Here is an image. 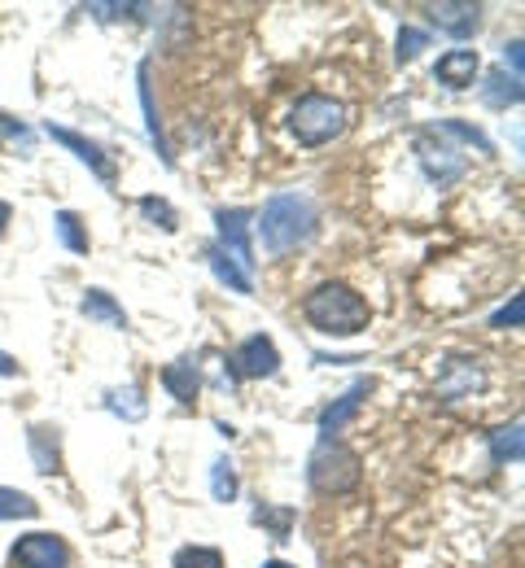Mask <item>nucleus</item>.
Segmentation results:
<instances>
[{
    "label": "nucleus",
    "mask_w": 525,
    "mask_h": 568,
    "mask_svg": "<svg viewBox=\"0 0 525 568\" xmlns=\"http://www.w3.org/2000/svg\"><path fill=\"white\" fill-rule=\"evenodd\" d=\"M302 315H306V324H311L315 333H324V337H355V333H364L368 320H373L368 302H364L355 288H346V284H337V281L315 284V288L302 297Z\"/></svg>",
    "instance_id": "f257e3e1"
},
{
    "label": "nucleus",
    "mask_w": 525,
    "mask_h": 568,
    "mask_svg": "<svg viewBox=\"0 0 525 568\" xmlns=\"http://www.w3.org/2000/svg\"><path fill=\"white\" fill-rule=\"evenodd\" d=\"M504 62L513 67V79H522V44H517V40L504 49Z\"/></svg>",
    "instance_id": "2f4dec72"
},
{
    "label": "nucleus",
    "mask_w": 525,
    "mask_h": 568,
    "mask_svg": "<svg viewBox=\"0 0 525 568\" xmlns=\"http://www.w3.org/2000/svg\"><path fill=\"white\" fill-rule=\"evenodd\" d=\"M58 236H62V245H67L71 254H88V232H83V223H79L75 211L58 214Z\"/></svg>",
    "instance_id": "5701e85b"
},
{
    "label": "nucleus",
    "mask_w": 525,
    "mask_h": 568,
    "mask_svg": "<svg viewBox=\"0 0 525 568\" xmlns=\"http://www.w3.org/2000/svg\"><path fill=\"white\" fill-rule=\"evenodd\" d=\"M290 128H294L299 144L320 149V144L337 141V136L346 132V105H342V101H333V97L311 92V97H302L299 105H294Z\"/></svg>",
    "instance_id": "20e7f679"
},
{
    "label": "nucleus",
    "mask_w": 525,
    "mask_h": 568,
    "mask_svg": "<svg viewBox=\"0 0 525 568\" xmlns=\"http://www.w3.org/2000/svg\"><path fill=\"white\" fill-rule=\"evenodd\" d=\"M175 568H224V556L215 547H180Z\"/></svg>",
    "instance_id": "b1692460"
},
{
    "label": "nucleus",
    "mask_w": 525,
    "mask_h": 568,
    "mask_svg": "<svg viewBox=\"0 0 525 568\" xmlns=\"http://www.w3.org/2000/svg\"><path fill=\"white\" fill-rule=\"evenodd\" d=\"M522 420H513V425L495 428L491 433V450H495V464H517L522 459Z\"/></svg>",
    "instance_id": "6ab92c4d"
},
{
    "label": "nucleus",
    "mask_w": 525,
    "mask_h": 568,
    "mask_svg": "<svg viewBox=\"0 0 525 568\" xmlns=\"http://www.w3.org/2000/svg\"><path fill=\"white\" fill-rule=\"evenodd\" d=\"M522 320H525V297L517 293L504 311H495V315H491V328H522Z\"/></svg>",
    "instance_id": "c756f323"
},
{
    "label": "nucleus",
    "mask_w": 525,
    "mask_h": 568,
    "mask_svg": "<svg viewBox=\"0 0 525 568\" xmlns=\"http://www.w3.org/2000/svg\"><path fill=\"white\" fill-rule=\"evenodd\" d=\"M220 250L250 276L254 272V245H250V211H220Z\"/></svg>",
    "instance_id": "423d86ee"
},
{
    "label": "nucleus",
    "mask_w": 525,
    "mask_h": 568,
    "mask_svg": "<svg viewBox=\"0 0 525 568\" xmlns=\"http://www.w3.org/2000/svg\"><path fill=\"white\" fill-rule=\"evenodd\" d=\"M79 311H83L88 320L110 324V328H128V311H123L105 288H88V293H83V302H79Z\"/></svg>",
    "instance_id": "dca6fc26"
},
{
    "label": "nucleus",
    "mask_w": 525,
    "mask_h": 568,
    "mask_svg": "<svg viewBox=\"0 0 525 568\" xmlns=\"http://www.w3.org/2000/svg\"><path fill=\"white\" fill-rule=\"evenodd\" d=\"M482 385H486V372L477 367V358H447L443 363V376H438V398L455 403V398H468Z\"/></svg>",
    "instance_id": "6e6552de"
},
{
    "label": "nucleus",
    "mask_w": 525,
    "mask_h": 568,
    "mask_svg": "<svg viewBox=\"0 0 525 568\" xmlns=\"http://www.w3.org/2000/svg\"><path fill=\"white\" fill-rule=\"evenodd\" d=\"M44 132H49V136H53V141H58V144H67V149H75V158H79V162H83V166H88V171H92V175H101L105 184H114V162L105 158V149H101V144H97V141H88V136H79V132H71V128H53V123H49Z\"/></svg>",
    "instance_id": "1a4fd4ad"
},
{
    "label": "nucleus",
    "mask_w": 525,
    "mask_h": 568,
    "mask_svg": "<svg viewBox=\"0 0 525 568\" xmlns=\"http://www.w3.org/2000/svg\"><path fill=\"white\" fill-rule=\"evenodd\" d=\"M9 568H71V547L58 534H27L13 542Z\"/></svg>",
    "instance_id": "39448f33"
},
{
    "label": "nucleus",
    "mask_w": 525,
    "mask_h": 568,
    "mask_svg": "<svg viewBox=\"0 0 525 568\" xmlns=\"http://www.w3.org/2000/svg\"><path fill=\"white\" fill-rule=\"evenodd\" d=\"M105 407H110L114 416H123V420H141V416H145V403H141V389H137V385L114 389V394L105 398Z\"/></svg>",
    "instance_id": "4be33fe9"
},
{
    "label": "nucleus",
    "mask_w": 525,
    "mask_h": 568,
    "mask_svg": "<svg viewBox=\"0 0 525 568\" xmlns=\"http://www.w3.org/2000/svg\"><path fill=\"white\" fill-rule=\"evenodd\" d=\"M254 520H259V525H272V534H276V538H290L294 511H290V507H281V511H272V507H259V511H254Z\"/></svg>",
    "instance_id": "c85d7f7f"
},
{
    "label": "nucleus",
    "mask_w": 525,
    "mask_h": 568,
    "mask_svg": "<svg viewBox=\"0 0 525 568\" xmlns=\"http://www.w3.org/2000/svg\"><path fill=\"white\" fill-rule=\"evenodd\" d=\"M276 367H281V355H276L272 337H263V333L245 337V342L232 351V372H236V376H276Z\"/></svg>",
    "instance_id": "0eeeda50"
},
{
    "label": "nucleus",
    "mask_w": 525,
    "mask_h": 568,
    "mask_svg": "<svg viewBox=\"0 0 525 568\" xmlns=\"http://www.w3.org/2000/svg\"><path fill=\"white\" fill-rule=\"evenodd\" d=\"M416 153H421V166H425V175L438 184V189H447V184H455L460 175H464V158L455 153V149H447V144H430V136H421V144H416Z\"/></svg>",
    "instance_id": "9d476101"
},
{
    "label": "nucleus",
    "mask_w": 525,
    "mask_h": 568,
    "mask_svg": "<svg viewBox=\"0 0 525 568\" xmlns=\"http://www.w3.org/2000/svg\"><path fill=\"white\" fill-rule=\"evenodd\" d=\"M434 132H447V136H460L464 144H477L482 153H491V141H486V136H482L477 128H468V123H438Z\"/></svg>",
    "instance_id": "7c9ffc66"
},
{
    "label": "nucleus",
    "mask_w": 525,
    "mask_h": 568,
    "mask_svg": "<svg viewBox=\"0 0 525 568\" xmlns=\"http://www.w3.org/2000/svg\"><path fill=\"white\" fill-rule=\"evenodd\" d=\"M137 206H141V214H145L150 223L166 227V232H175V211H171V202H162V197H141Z\"/></svg>",
    "instance_id": "bb28decb"
},
{
    "label": "nucleus",
    "mask_w": 525,
    "mask_h": 568,
    "mask_svg": "<svg viewBox=\"0 0 525 568\" xmlns=\"http://www.w3.org/2000/svg\"><path fill=\"white\" fill-rule=\"evenodd\" d=\"M141 105H145V123H150V141L158 144L162 162L171 166V149L162 141V123H158V110H153V92H150V67H141Z\"/></svg>",
    "instance_id": "412c9836"
},
{
    "label": "nucleus",
    "mask_w": 525,
    "mask_h": 568,
    "mask_svg": "<svg viewBox=\"0 0 525 568\" xmlns=\"http://www.w3.org/2000/svg\"><path fill=\"white\" fill-rule=\"evenodd\" d=\"M430 22L447 36H473L477 22H482V9L477 4H464V0H443V4H430Z\"/></svg>",
    "instance_id": "9b49d317"
},
{
    "label": "nucleus",
    "mask_w": 525,
    "mask_h": 568,
    "mask_svg": "<svg viewBox=\"0 0 525 568\" xmlns=\"http://www.w3.org/2000/svg\"><path fill=\"white\" fill-rule=\"evenodd\" d=\"M368 389H373V381H355V385H351V389H346V394H342V398H337V403H333V407L320 416V433H324V437L342 433V428H346V420H351V416L364 407Z\"/></svg>",
    "instance_id": "ddd939ff"
},
{
    "label": "nucleus",
    "mask_w": 525,
    "mask_h": 568,
    "mask_svg": "<svg viewBox=\"0 0 525 568\" xmlns=\"http://www.w3.org/2000/svg\"><path fill=\"white\" fill-rule=\"evenodd\" d=\"M162 385H166V394L175 398V403H193L198 398V385H202V376H198V363L193 358H175L171 367H162Z\"/></svg>",
    "instance_id": "4468645a"
},
{
    "label": "nucleus",
    "mask_w": 525,
    "mask_h": 568,
    "mask_svg": "<svg viewBox=\"0 0 525 568\" xmlns=\"http://www.w3.org/2000/svg\"><path fill=\"white\" fill-rule=\"evenodd\" d=\"M0 376H18V358L4 355V351H0Z\"/></svg>",
    "instance_id": "473e14b6"
},
{
    "label": "nucleus",
    "mask_w": 525,
    "mask_h": 568,
    "mask_svg": "<svg viewBox=\"0 0 525 568\" xmlns=\"http://www.w3.org/2000/svg\"><path fill=\"white\" fill-rule=\"evenodd\" d=\"M421 49H430V36L416 31V27H403V31H398V49H394V58H398V62H416Z\"/></svg>",
    "instance_id": "a878e982"
},
{
    "label": "nucleus",
    "mask_w": 525,
    "mask_h": 568,
    "mask_svg": "<svg viewBox=\"0 0 525 568\" xmlns=\"http://www.w3.org/2000/svg\"><path fill=\"white\" fill-rule=\"evenodd\" d=\"M259 232H263V250L272 258H281V254H290V250H299V245L311 241V232H315V206L306 197H299V193H281V197H272L263 206Z\"/></svg>",
    "instance_id": "f03ea898"
},
{
    "label": "nucleus",
    "mask_w": 525,
    "mask_h": 568,
    "mask_svg": "<svg viewBox=\"0 0 525 568\" xmlns=\"http://www.w3.org/2000/svg\"><path fill=\"white\" fill-rule=\"evenodd\" d=\"M482 97H486V105H495V110H508V105H517V101H522V79L495 71L491 79H486Z\"/></svg>",
    "instance_id": "a211bd4d"
},
{
    "label": "nucleus",
    "mask_w": 525,
    "mask_h": 568,
    "mask_svg": "<svg viewBox=\"0 0 525 568\" xmlns=\"http://www.w3.org/2000/svg\"><path fill=\"white\" fill-rule=\"evenodd\" d=\"M360 477H364L360 455L337 437H320V446L311 450V464H306V481L320 495H351L360 486Z\"/></svg>",
    "instance_id": "7ed1b4c3"
},
{
    "label": "nucleus",
    "mask_w": 525,
    "mask_h": 568,
    "mask_svg": "<svg viewBox=\"0 0 525 568\" xmlns=\"http://www.w3.org/2000/svg\"><path fill=\"white\" fill-rule=\"evenodd\" d=\"M0 144H9V149H22V153H31V128H22V123H13V119H0Z\"/></svg>",
    "instance_id": "cd10ccee"
},
{
    "label": "nucleus",
    "mask_w": 525,
    "mask_h": 568,
    "mask_svg": "<svg viewBox=\"0 0 525 568\" xmlns=\"http://www.w3.org/2000/svg\"><path fill=\"white\" fill-rule=\"evenodd\" d=\"M36 511H40V503H36L31 495L0 486V520H31Z\"/></svg>",
    "instance_id": "aec40b11"
},
{
    "label": "nucleus",
    "mask_w": 525,
    "mask_h": 568,
    "mask_svg": "<svg viewBox=\"0 0 525 568\" xmlns=\"http://www.w3.org/2000/svg\"><path fill=\"white\" fill-rule=\"evenodd\" d=\"M31 442V459H36V473H58L62 468V450H58V428L36 425L27 433Z\"/></svg>",
    "instance_id": "2eb2a0df"
},
{
    "label": "nucleus",
    "mask_w": 525,
    "mask_h": 568,
    "mask_svg": "<svg viewBox=\"0 0 525 568\" xmlns=\"http://www.w3.org/2000/svg\"><path fill=\"white\" fill-rule=\"evenodd\" d=\"M438 83H447L451 92H464V88H473V79H477V53L473 49H451L438 58Z\"/></svg>",
    "instance_id": "f8f14e48"
},
{
    "label": "nucleus",
    "mask_w": 525,
    "mask_h": 568,
    "mask_svg": "<svg viewBox=\"0 0 525 568\" xmlns=\"http://www.w3.org/2000/svg\"><path fill=\"white\" fill-rule=\"evenodd\" d=\"M206 263H211V272H215V276H220L232 293H254V281H250V276H245V272H241V267L228 258L220 245H211V250H206Z\"/></svg>",
    "instance_id": "f3484780"
},
{
    "label": "nucleus",
    "mask_w": 525,
    "mask_h": 568,
    "mask_svg": "<svg viewBox=\"0 0 525 568\" xmlns=\"http://www.w3.org/2000/svg\"><path fill=\"white\" fill-rule=\"evenodd\" d=\"M263 568H294V565H285V560H267Z\"/></svg>",
    "instance_id": "f704fd0d"
},
{
    "label": "nucleus",
    "mask_w": 525,
    "mask_h": 568,
    "mask_svg": "<svg viewBox=\"0 0 525 568\" xmlns=\"http://www.w3.org/2000/svg\"><path fill=\"white\" fill-rule=\"evenodd\" d=\"M211 490L220 503H232L236 498V468H232V459H215V468H211Z\"/></svg>",
    "instance_id": "393cba45"
},
{
    "label": "nucleus",
    "mask_w": 525,
    "mask_h": 568,
    "mask_svg": "<svg viewBox=\"0 0 525 568\" xmlns=\"http://www.w3.org/2000/svg\"><path fill=\"white\" fill-rule=\"evenodd\" d=\"M9 219H13V211H9V202H0V236H4V227H9Z\"/></svg>",
    "instance_id": "72a5a7b5"
}]
</instances>
